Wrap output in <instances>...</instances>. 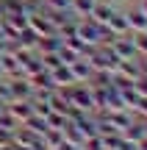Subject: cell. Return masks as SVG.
<instances>
[{
    "instance_id": "cell-1",
    "label": "cell",
    "mask_w": 147,
    "mask_h": 150,
    "mask_svg": "<svg viewBox=\"0 0 147 150\" xmlns=\"http://www.w3.org/2000/svg\"><path fill=\"white\" fill-rule=\"evenodd\" d=\"M111 50H114V53L120 56V61L136 59V47H133V39H131V33H128V36H117L114 42H111Z\"/></svg>"
},
{
    "instance_id": "cell-2",
    "label": "cell",
    "mask_w": 147,
    "mask_h": 150,
    "mask_svg": "<svg viewBox=\"0 0 147 150\" xmlns=\"http://www.w3.org/2000/svg\"><path fill=\"white\" fill-rule=\"evenodd\" d=\"M67 67H70L75 83H83V81H89V75H92V64H89L86 59H75L72 64H67Z\"/></svg>"
},
{
    "instance_id": "cell-3",
    "label": "cell",
    "mask_w": 147,
    "mask_h": 150,
    "mask_svg": "<svg viewBox=\"0 0 147 150\" xmlns=\"http://www.w3.org/2000/svg\"><path fill=\"white\" fill-rule=\"evenodd\" d=\"M106 25L111 28V33H114V36H128V33H131V25H128L125 11H114V17H111Z\"/></svg>"
},
{
    "instance_id": "cell-4",
    "label": "cell",
    "mask_w": 147,
    "mask_h": 150,
    "mask_svg": "<svg viewBox=\"0 0 147 150\" xmlns=\"http://www.w3.org/2000/svg\"><path fill=\"white\" fill-rule=\"evenodd\" d=\"M114 3H111V0H97V3H94V8H92V20H97V22H108L111 17H114Z\"/></svg>"
},
{
    "instance_id": "cell-5",
    "label": "cell",
    "mask_w": 147,
    "mask_h": 150,
    "mask_svg": "<svg viewBox=\"0 0 147 150\" xmlns=\"http://www.w3.org/2000/svg\"><path fill=\"white\" fill-rule=\"evenodd\" d=\"M125 17H128V25H131V33H136V31H147V14L142 8H131V11H125Z\"/></svg>"
},
{
    "instance_id": "cell-6",
    "label": "cell",
    "mask_w": 147,
    "mask_h": 150,
    "mask_svg": "<svg viewBox=\"0 0 147 150\" xmlns=\"http://www.w3.org/2000/svg\"><path fill=\"white\" fill-rule=\"evenodd\" d=\"M94 3H97V0H72V3H70V11L75 17H92Z\"/></svg>"
},
{
    "instance_id": "cell-7",
    "label": "cell",
    "mask_w": 147,
    "mask_h": 150,
    "mask_svg": "<svg viewBox=\"0 0 147 150\" xmlns=\"http://www.w3.org/2000/svg\"><path fill=\"white\" fill-rule=\"evenodd\" d=\"M133 47H136V56H147V31H136L131 33Z\"/></svg>"
},
{
    "instance_id": "cell-8",
    "label": "cell",
    "mask_w": 147,
    "mask_h": 150,
    "mask_svg": "<svg viewBox=\"0 0 147 150\" xmlns=\"http://www.w3.org/2000/svg\"><path fill=\"white\" fill-rule=\"evenodd\" d=\"M0 103H3V106L14 103V95H11V83L8 81H0Z\"/></svg>"
},
{
    "instance_id": "cell-9",
    "label": "cell",
    "mask_w": 147,
    "mask_h": 150,
    "mask_svg": "<svg viewBox=\"0 0 147 150\" xmlns=\"http://www.w3.org/2000/svg\"><path fill=\"white\" fill-rule=\"evenodd\" d=\"M72 0H44V8L47 11H70Z\"/></svg>"
},
{
    "instance_id": "cell-10",
    "label": "cell",
    "mask_w": 147,
    "mask_h": 150,
    "mask_svg": "<svg viewBox=\"0 0 147 150\" xmlns=\"http://www.w3.org/2000/svg\"><path fill=\"white\" fill-rule=\"evenodd\" d=\"M56 150H78L75 145H72V142H61V145L58 147H56Z\"/></svg>"
},
{
    "instance_id": "cell-11",
    "label": "cell",
    "mask_w": 147,
    "mask_h": 150,
    "mask_svg": "<svg viewBox=\"0 0 147 150\" xmlns=\"http://www.w3.org/2000/svg\"><path fill=\"white\" fill-rule=\"evenodd\" d=\"M139 67H142V75H147V56H142V59H139Z\"/></svg>"
},
{
    "instance_id": "cell-12",
    "label": "cell",
    "mask_w": 147,
    "mask_h": 150,
    "mask_svg": "<svg viewBox=\"0 0 147 150\" xmlns=\"http://www.w3.org/2000/svg\"><path fill=\"white\" fill-rule=\"evenodd\" d=\"M139 8H142L144 14H147V0H139Z\"/></svg>"
},
{
    "instance_id": "cell-13",
    "label": "cell",
    "mask_w": 147,
    "mask_h": 150,
    "mask_svg": "<svg viewBox=\"0 0 147 150\" xmlns=\"http://www.w3.org/2000/svg\"><path fill=\"white\" fill-rule=\"evenodd\" d=\"M3 111H6V106H3V103H0V114H3Z\"/></svg>"
},
{
    "instance_id": "cell-14",
    "label": "cell",
    "mask_w": 147,
    "mask_h": 150,
    "mask_svg": "<svg viewBox=\"0 0 147 150\" xmlns=\"http://www.w3.org/2000/svg\"><path fill=\"white\" fill-rule=\"evenodd\" d=\"M0 78H3V64H0Z\"/></svg>"
},
{
    "instance_id": "cell-15",
    "label": "cell",
    "mask_w": 147,
    "mask_h": 150,
    "mask_svg": "<svg viewBox=\"0 0 147 150\" xmlns=\"http://www.w3.org/2000/svg\"><path fill=\"white\" fill-rule=\"evenodd\" d=\"M111 3H117V0H111Z\"/></svg>"
}]
</instances>
